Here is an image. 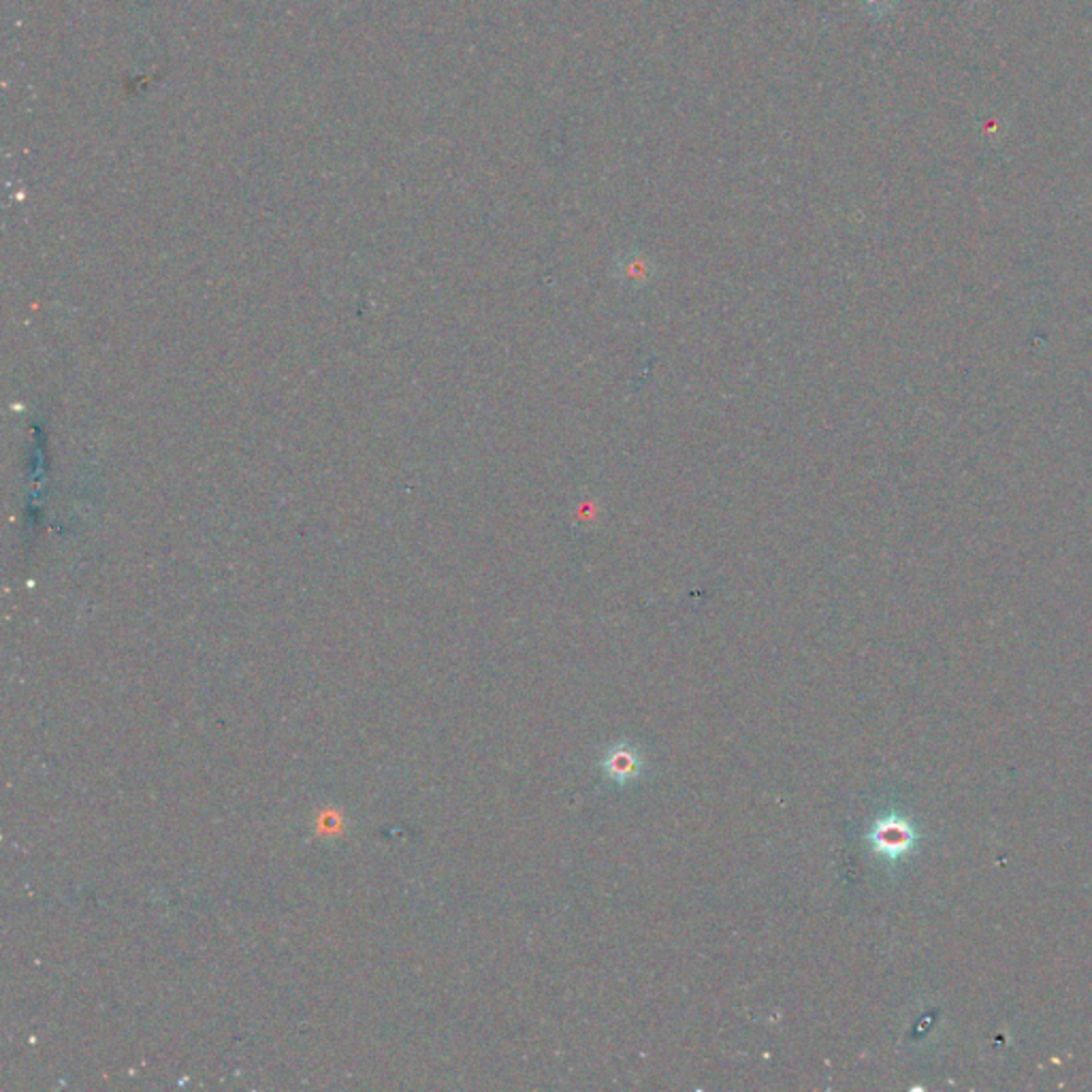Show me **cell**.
Listing matches in <instances>:
<instances>
[{
    "mask_svg": "<svg viewBox=\"0 0 1092 1092\" xmlns=\"http://www.w3.org/2000/svg\"><path fill=\"white\" fill-rule=\"evenodd\" d=\"M609 770L613 775H617L619 779H625L627 775H632L636 770V760L634 756H629L627 752H619L615 756H611L609 760Z\"/></svg>",
    "mask_w": 1092,
    "mask_h": 1092,
    "instance_id": "2",
    "label": "cell"
},
{
    "mask_svg": "<svg viewBox=\"0 0 1092 1092\" xmlns=\"http://www.w3.org/2000/svg\"><path fill=\"white\" fill-rule=\"evenodd\" d=\"M613 269H615L619 285L627 290H645L647 286H651L658 280L656 259L640 248H629V250L621 252Z\"/></svg>",
    "mask_w": 1092,
    "mask_h": 1092,
    "instance_id": "1",
    "label": "cell"
}]
</instances>
